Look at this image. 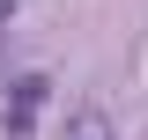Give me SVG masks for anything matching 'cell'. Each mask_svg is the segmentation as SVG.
I'll return each mask as SVG.
<instances>
[{
	"label": "cell",
	"instance_id": "obj_1",
	"mask_svg": "<svg viewBox=\"0 0 148 140\" xmlns=\"http://www.w3.org/2000/svg\"><path fill=\"white\" fill-rule=\"evenodd\" d=\"M45 96H52V81H45V74H22V81H15V96H8V111H0V118H8V140H30V133H37Z\"/></svg>",
	"mask_w": 148,
	"mask_h": 140
},
{
	"label": "cell",
	"instance_id": "obj_2",
	"mask_svg": "<svg viewBox=\"0 0 148 140\" xmlns=\"http://www.w3.org/2000/svg\"><path fill=\"white\" fill-rule=\"evenodd\" d=\"M67 140H119V118H111L104 103H82L67 118Z\"/></svg>",
	"mask_w": 148,
	"mask_h": 140
},
{
	"label": "cell",
	"instance_id": "obj_3",
	"mask_svg": "<svg viewBox=\"0 0 148 140\" xmlns=\"http://www.w3.org/2000/svg\"><path fill=\"white\" fill-rule=\"evenodd\" d=\"M0 15H15V0H0Z\"/></svg>",
	"mask_w": 148,
	"mask_h": 140
}]
</instances>
